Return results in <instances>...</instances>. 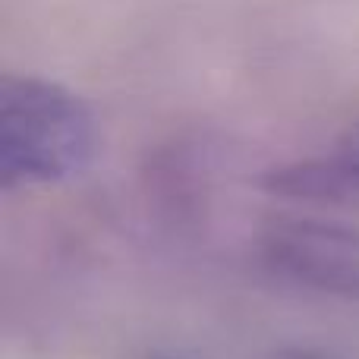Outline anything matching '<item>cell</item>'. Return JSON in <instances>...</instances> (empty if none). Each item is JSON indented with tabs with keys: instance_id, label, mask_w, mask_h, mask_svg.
Returning a JSON list of instances; mask_svg holds the SVG:
<instances>
[{
	"instance_id": "6da1fadb",
	"label": "cell",
	"mask_w": 359,
	"mask_h": 359,
	"mask_svg": "<svg viewBox=\"0 0 359 359\" xmlns=\"http://www.w3.org/2000/svg\"><path fill=\"white\" fill-rule=\"evenodd\" d=\"M98 149L79 95L38 76L0 79V186H48L82 174Z\"/></svg>"
},
{
	"instance_id": "7a4b0ae2",
	"label": "cell",
	"mask_w": 359,
	"mask_h": 359,
	"mask_svg": "<svg viewBox=\"0 0 359 359\" xmlns=\"http://www.w3.org/2000/svg\"><path fill=\"white\" fill-rule=\"evenodd\" d=\"M265 259L297 284L359 299V230L316 221L280 224L265 236Z\"/></svg>"
},
{
	"instance_id": "3957f363",
	"label": "cell",
	"mask_w": 359,
	"mask_h": 359,
	"mask_svg": "<svg viewBox=\"0 0 359 359\" xmlns=\"http://www.w3.org/2000/svg\"><path fill=\"white\" fill-rule=\"evenodd\" d=\"M268 189L309 202H359V123L331 151L268 174Z\"/></svg>"
},
{
	"instance_id": "277c9868",
	"label": "cell",
	"mask_w": 359,
	"mask_h": 359,
	"mask_svg": "<svg viewBox=\"0 0 359 359\" xmlns=\"http://www.w3.org/2000/svg\"><path fill=\"white\" fill-rule=\"evenodd\" d=\"M280 359H328L322 353H312V350H293V353H284Z\"/></svg>"
}]
</instances>
